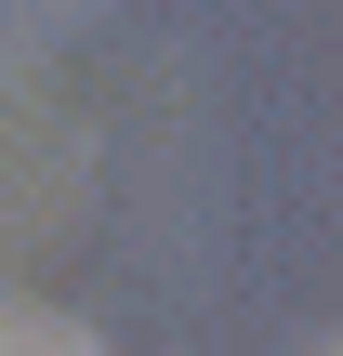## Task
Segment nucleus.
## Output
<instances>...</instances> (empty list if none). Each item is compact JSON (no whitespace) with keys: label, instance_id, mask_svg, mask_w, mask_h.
<instances>
[{"label":"nucleus","instance_id":"f257e3e1","mask_svg":"<svg viewBox=\"0 0 343 356\" xmlns=\"http://www.w3.org/2000/svg\"><path fill=\"white\" fill-rule=\"evenodd\" d=\"M330 356H343V343H330Z\"/></svg>","mask_w":343,"mask_h":356}]
</instances>
